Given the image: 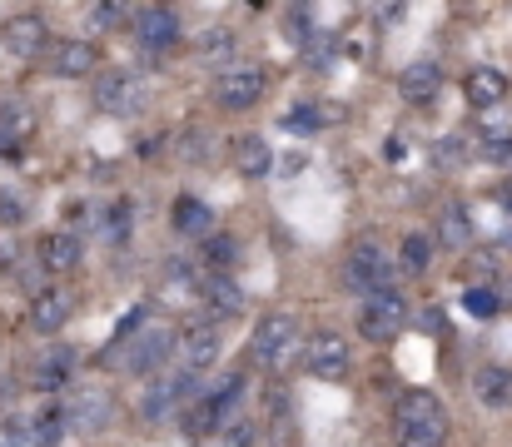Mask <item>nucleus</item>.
<instances>
[{"instance_id":"412c9836","label":"nucleus","mask_w":512,"mask_h":447,"mask_svg":"<svg viewBox=\"0 0 512 447\" xmlns=\"http://www.w3.org/2000/svg\"><path fill=\"white\" fill-rule=\"evenodd\" d=\"M234 169L244 174V179H264L269 169H274V149L264 135H239L234 140Z\"/></svg>"},{"instance_id":"c756f323","label":"nucleus","mask_w":512,"mask_h":447,"mask_svg":"<svg viewBox=\"0 0 512 447\" xmlns=\"http://www.w3.org/2000/svg\"><path fill=\"white\" fill-rule=\"evenodd\" d=\"M343 110H324V105H304L289 115V130H324V125H339Z\"/></svg>"},{"instance_id":"4be33fe9","label":"nucleus","mask_w":512,"mask_h":447,"mask_svg":"<svg viewBox=\"0 0 512 447\" xmlns=\"http://www.w3.org/2000/svg\"><path fill=\"white\" fill-rule=\"evenodd\" d=\"M174 234H184V239H199V244H204V239L214 234V209H209L204 199H189V194H184V199L174 204Z\"/></svg>"},{"instance_id":"9d476101","label":"nucleus","mask_w":512,"mask_h":447,"mask_svg":"<svg viewBox=\"0 0 512 447\" xmlns=\"http://www.w3.org/2000/svg\"><path fill=\"white\" fill-rule=\"evenodd\" d=\"M174 348V333L165 323H155V328H145L135 343H125V368L135 373V378H145V373H155L165 358H170Z\"/></svg>"},{"instance_id":"473e14b6","label":"nucleus","mask_w":512,"mask_h":447,"mask_svg":"<svg viewBox=\"0 0 512 447\" xmlns=\"http://www.w3.org/2000/svg\"><path fill=\"white\" fill-rule=\"evenodd\" d=\"M219 447H254V423H249V418H234V423L219 433Z\"/></svg>"},{"instance_id":"2eb2a0df","label":"nucleus","mask_w":512,"mask_h":447,"mask_svg":"<svg viewBox=\"0 0 512 447\" xmlns=\"http://www.w3.org/2000/svg\"><path fill=\"white\" fill-rule=\"evenodd\" d=\"M30 135H35V105H25V100L0 105V154H15Z\"/></svg>"},{"instance_id":"ddd939ff","label":"nucleus","mask_w":512,"mask_h":447,"mask_svg":"<svg viewBox=\"0 0 512 447\" xmlns=\"http://www.w3.org/2000/svg\"><path fill=\"white\" fill-rule=\"evenodd\" d=\"M135 35H140V45H145L150 55H155V50H170L174 40H179V15L165 10V5H150V10H140Z\"/></svg>"},{"instance_id":"20e7f679","label":"nucleus","mask_w":512,"mask_h":447,"mask_svg":"<svg viewBox=\"0 0 512 447\" xmlns=\"http://www.w3.org/2000/svg\"><path fill=\"white\" fill-rule=\"evenodd\" d=\"M95 105L105 115H140L150 105V85L135 70H110V75L95 80Z\"/></svg>"},{"instance_id":"1a4fd4ad","label":"nucleus","mask_w":512,"mask_h":447,"mask_svg":"<svg viewBox=\"0 0 512 447\" xmlns=\"http://www.w3.org/2000/svg\"><path fill=\"white\" fill-rule=\"evenodd\" d=\"M0 40H5L10 55H20V60H40V55L50 50V25H45L40 15H10L5 30H0Z\"/></svg>"},{"instance_id":"aec40b11","label":"nucleus","mask_w":512,"mask_h":447,"mask_svg":"<svg viewBox=\"0 0 512 447\" xmlns=\"http://www.w3.org/2000/svg\"><path fill=\"white\" fill-rule=\"evenodd\" d=\"M80 239L70 234V229H60V234H45L40 239V269H50V274H70L75 264H80Z\"/></svg>"},{"instance_id":"6e6552de","label":"nucleus","mask_w":512,"mask_h":447,"mask_svg":"<svg viewBox=\"0 0 512 447\" xmlns=\"http://www.w3.org/2000/svg\"><path fill=\"white\" fill-rule=\"evenodd\" d=\"M259 95H264V70L259 65H229L214 80V100L224 110H249V105H259Z\"/></svg>"},{"instance_id":"4468645a","label":"nucleus","mask_w":512,"mask_h":447,"mask_svg":"<svg viewBox=\"0 0 512 447\" xmlns=\"http://www.w3.org/2000/svg\"><path fill=\"white\" fill-rule=\"evenodd\" d=\"M438 85H443V70H438L433 60H413V65H403V75H398V95H403L408 105H428V100L438 95Z\"/></svg>"},{"instance_id":"7ed1b4c3","label":"nucleus","mask_w":512,"mask_h":447,"mask_svg":"<svg viewBox=\"0 0 512 447\" xmlns=\"http://www.w3.org/2000/svg\"><path fill=\"white\" fill-rule=\"evenodd\" d=\"M60 413H65V428L95 438V433L110 428V418H115V398H110V388H100V383H80Z\"/></svg>"},{"instance_id":"cd10ccee","label":"nucleus","mask_w":512,"mask_h":447,"mask_svg":"<svg viewBox=\"0 0 512 447\" xmlns=\"http://www.w3.org/2000/svg\"><path fill=\"white\" fill-rule=\"evenodd\" d=\"M30 433H35V447H60V438H65V413L60 408L35 413L30 418Z\"/></svg>"},{"instance_id":"c85d7f7f","label":"nucleus","mask_w":512,"mask_h":447,"mask_svg":"<svg viewBox=\"0 0 512 447\" xmlns=\"http://www.w3.org/2000/svg\"><path fill=\"white\" fill-rule=\"evenodd\" d=\"M234 259H239V244H234L229 234H209V239H204V264H209V269L224 274V269H234Z\"/></svg>"},{"instance_id":"a878e982","label":"nucleus","mask_w":512,"mask_h":447,"mask_svg":"<svg viewBox=\"0 0 512 447\" xmlns=\"http://www.w3.org/2000/svg\"><path fill=\"white\" fill-rule=\"evenodd\" d=\"M438 239H443L448 249H468V244H473V224H468V214H463V204H448V209H443V224H438Z\"/></svg>"},{"instance_id":"e433bc0d","label":"nucleus","mask_w":512,"mask_h":447,"mask_svg":"<svg viewBox=\"0 0 512 447\" xmlns=\"http://www.w3.org/2000/svg\"><path fill=\"white\" fill-rule=\"evenodd\" d=\"M433 159H438L443 169H453V164L463 159V140H443V145H438V154H433Z\"/></svg>"},{"instance_id":"b1692460","label":"nucleus","mask_w":512,"mask_h":447,"mask_svg":"<svg viewBox=\"0 0 512 447\" xmlns=\"http://www.w3.org/2000/svg\"><path fill=\"white\" fill-rule=\"evenodd\" d=\"M219 423H224V413H219V403L204 393V398H194V403L184 408V423H179V428H184L189 438H209V433H219Z\"/></svg>"},{"instance_id":"f3484780","label":"nucleus","mask_w":512,"mask_h":447,"mask_svg":"<svg viewBox=\"0 0 512 447\" xmlns=\"http://www.w3.org/2000/svg\"><path fill=\"white\" fill-rule=\"evenodd\" d=\"M503 100H508V75H503L498 65H478V70H468V105L493 110V105H503Z\"/></svg>"},{"instance_id":"f704fd0d","label":"nucleus","mask_w":512,"mask_h":447,"mask_svg":"<svg viewBox=\"0 0 512 447\" xmlns=\"http://www.w3.org/2000/svg\"><path fill=\"white\" fill-rule=\"evenodd\" d=\"M289 35H294L299 45H309V40L319 35V30H314V15H304V10H294V15H289Z\"/></svg>"},{"instance_id":"bb28decb","label":"nucleus","mask_w":512,"mask_h":447,"mask_svg":"<svg viewBox=\"0 0 512 447\" xmlns=\"http://www.w3.org/2000/svg\"><path fill=\"white\" fill-rule=\"evenodd\" d=\"M204 298H209V308H214V313H219V318H224V313H229V318H234V313H239V308H244V289H239V284H229V279H224V274H219V279H209V284H204Z\"/></svg>"},{"instance_id":"a211bd4d","label":"nucleus","mask_w":512,"mask_h":447,"mask_svg":"<svg viewBox=\"0 0 512 447\" xmlns=\"http://www.w3.org/2000/svg\"><path fill=\"white\" fill-rule=\"evenodd\" d=\"M70 368H75V348H50L35 368H30V388L40 393H60L70 383Z\"/></svg>"},{"instance_id":"4c0bfd02","label":"nucleus","mask_w":512,"mask_h":447,"mask_svg":"<svg viewBox=\"0 0 512 447\" xmlns=\"http://www.w3.org/2000/svg\"><path fill=\"white\" fill-rule=\"evenodd\" d=\"M0 219H5V224H15V219H20V204H15L10 194H0Z\"/></svg>"},{"instance_id":"9b49d317","label":"nucleus","mask_w":512,"mask_h":447,"mask_svg":"<svg viewBox=\"0 0 512 447\" xmlns=\"http://www.w3.org/2000/svg\"><path fill=\"white\" fill-rule=\"evenodd\" d=\"M100 65V50L90 45V40H60V45H50V70L60 75V80H80V75H90Z\"/></svg>"},{"instance_id":"f8f14e48","label":"nucleus","mask_w":512,"mask_h":447,"mask_svg":"<svg viewBox=\"0 0 512 447\" xmlns=\"http://www.w3.org/2000/svg\"><path fill=\"white\" fill-rule=\"evenodd\" d=\"M179 348H184V368H189V373H204V368L219 363V353H224V333H219L214 323H199V328L184 333Z\"/></svg>"},{"instance_id":"dca6fc26","label":"nucleus","mask_w":512,"mask_h":447,"mask_svg":"<svg viewBox=\"0 0 512 447\" xmlns=\"http://www.w3.org/2000/svg\"><path fill=\"white\" fill-rule=\"evenodd\" d=\"M473 393H478V403L493 408V413L512 408V368H498V363L478 368V373H473Z\"/></svg>"},{"instance_id":"39448f33","label":"nucleus","mask_w":512,"mask_h":447,"mask_svg":"<svg viewBox=\"0 0 512 447\" xmlns=\"http://www.w3.org/2000/svg\"><path fill=\"white\" fill-rule=\"evenodd\" d=\"M388 279H393L388 249H383L378 239H358V244L348 249V284H353L358 294H383V289H393Z\"/></svg>"},{"instance_id":"5701e85b","label":"nucleus","mask_w":512,"mask_h":447,"mask_svg":"<svg viewBox=\"0 0 512 447\" xmlns=\"http://www.w3.org/2000/svg\"><path fill=\"white\" fill-rule=\"evenodd\" d=\"M194 55H199L204 65H219V70H229V55H234V35H229V25L199 30V35H194Z\"/></svg>"},{"instance_id":"72a5a7b5","label":"nucleus","mask_w":512,"mask_h":447,"mask_svg":"<svg viewBox=\"0 0 512 447\" xmlns=\"http://www.w3.org/2000/svg\"><path fill=\"white\" fill-rule=\"evenodd\" d=\"M125 20H130L125 5H95V25H100V30H115V25H125Z\"/></svg>"},{"instance_id":"f03ea898","label":"nucleus","mask_w":512,"mask_h":447,"mask_svg":"<svg viewBox=\"0 0 512 447\" xmlns=\"http://www.w3.org/2000/svg\"><path fill=\"white\" fill-rule=\"evenodd\" d=\"M403 328H408V298L398 294V289L368 294V303L358 308V333L368 343H393Z\"/></svg>"},{"instance_id":"0eeeda50","label":"nucleus","mask_w":512,"mask_h":447,"mask_svg":"<svg viewBox=\"0 0 512 447\" xmlns=\"http://www.w3.org/2000/svg\"><path fill=\"white\" fill-rule=\"evenodd\" d=\"M304 363H309V373L314 378H324V383H339L348 378V338L334 333V328H319V333H309L304 338Z\"/></svg>"},{"instance_id":"2f4dec72","label":"nucleus","mask_w":512,"mask_h":447,"mask_svg":"<svg viewBox=\"0 0 512 447\" xmlns=\"http://www.w3.org/2000/svg\"><path fill=\"white\" fill-rule=\"evenodd\" d=\"M0 447H35V433L25 418H5L0 423Z\"/></svg>"},{"instance_id":"6ab92c4d","label":"nucleus","mask_w":512,"mask_h":447,"mask_svg":"<svg viewBox=\"0 0 512 447\" xmlns=\"http://www.w3.org/2000/svg\"><path fill=\"white\" fill-rule=\"evenodd\" d=\"M70 294L65 289H40V294L30 298V323L40 328V333H55V328H65L70 323Z\"/></svg>"},{"instance_id":"393cba45","label":"nucleus","mask_w":512,"mask_h":447,"mask_svg":"<svg viewBox=\"0 0 512 447\" xmlns=\"http://www.w3.org/2000/svg\"><path fill=\"white\" fill-rule=\"evenodd\" d=\"M433 249H438V244H433L428 234H408V239H403V249H398V269H403V274H428Z\"/></svg>"},{"instance_id":"7c9ffc66","label":"nucleus","mask_w":512,"mask_h":447,"mask_svg":"<svg viewBox=\"0 0 512 447\" xmlns=\"http://www.w3.org/2000/svg\"><path fill=\"white\" fill-rule=\"evenodd\" d=\"M463 303H468V313H473V318H493V313L503 308V298L493 294V289H468Z\"/></svg>"},{"instance_id":"c9c22d12","label":"nucleus","mask_w":512,"mask_h":447,"mask_svg":"<svg viewBox=\"0 0 512 447\" xmlns=\"http://www.w3.org/2000/svg\"><path fill=\"white\" fill-rule=\"evenodd\" d=\"M483 159H493V164H512V135H498V140H488Z\"/></svg>"},{"instance_id":"423d86ee","label":"nucleus","mask_w":512,"mask_h":447,"mask_svg":"<svg viewBox=\"0 0 512 447\" xmlns=\"http://www.w3.org/2000/svg\"><path fill=\"white\" fill-rule=\"evenodd\" d=\"M304 338H299V323L289 318V313H269V318H259V328H254V363H264V368H279L294 348H299Z\"/></svg>"},{"instance_id":"f257e3e1","label":"nucleus","mask_w":512,"mask_h":447,"mask_svg":"<svg viewBox=\"0 0 512 447\" xmlns=\"http://www.w3.org/2000/svg\"><path fill=\"white\" fill-rule=\"evenodd\" d=\"M393 423H398V447H443L448 443V413L433 393L413 388L393 403Z\"/></svg>"}]
</instances>
